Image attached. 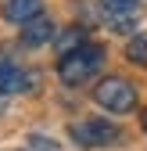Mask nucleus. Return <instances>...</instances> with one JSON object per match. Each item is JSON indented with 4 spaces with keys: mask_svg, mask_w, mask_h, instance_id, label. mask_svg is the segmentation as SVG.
I'll list each match as a JSON object with an SVG mask.
<instances>
[{
    "mask_svg": "<svg viewBox=\"0 0 147 151\" xmlns=\"http://www.w3.org/2000/svg\"><path fill=\"white\" fill-rule=\"evenodd\" d=\"M104 65V47L101 43H79V47H72L61 54V65H58V76H61V83L65 86H79L86 83L90 76H97V68Z\"/></svg>",
    "mask_w": 147,
    "mask_h": 151,
    "instance_id": "f257e3e1",
    "label": "nucleus"
},
{
    "mask_svg": "<svg viewBox=\"0 0 147 151\" xmlns=\"http://www.w3.org/2000/svg\"><path fill=\"white\" fill-rule=\"evenodd\" d=\"M93 97H97V104L108 108V111H133V108H136V86H133L129 79H122V76H108V79L97 83Z\"/></svg>",
    "mask_w": 147,
    "mask_h": 151,
    "instance_id": "f03ea898",
    "label": "nucleus"
},
{
    "mask_svg": "<svg viewBox=\"0 0 147 151\" xmlns=\"http://www.w3.org/2000/svg\"><path fill=\"white\" fill-rule=\"evenodd\" d=\"M72 140L83 144V147H111L122 133H118V126L115 122H108V119H83V122H72Z\"/></svg>",
    "mask_w": 147,
    "mask_h": 151,
    "instance_id": "7ed1b4c3",
    "label": "nucleus"
},
{
    "mask_svg": "<svg viewBox=\"0 0 147 151\" xmlns=\"http://www.w3.org/2000/svg\"><path fill=\"white\" fill-rule=\"evenodd\" d=\"M29 86H32V76L22 65L11 58H0V93H25Z\"/></svg>",
    "mask_w": 147,
    "mask_h": 151,
    "instance_id": "20e7f679",
    "label": "nucleus"
},
{
    "mask_svg": "<svg viewBox=\"0 0 147 151\" xmlns=\"http://www.w3.org/2000/svg\"><path fill=\"white\" fill-rule=\"evenodd\" d=\"M54 36H58V29H54V22H50V18H43V11L36 14V18H29V22H22V40H25L29 47L50 43Z\"/></svg>",
    "mask_w": 147,
    "mask_h": 151,
    "instance_id": "39448f33",
    "label": "nucleus"
},
{
    "mask_svg": "<svg viewBox=\"0 0 147 151\" xmlns=\"http://www.w3.org/2000/svg\"><path fill=\"white\" fill-rule=\"evenodd\" d=\"M101 7L108 11V18L118 25V32H126L133 25V18H136V7H140V0H101Z\"/></svg>",
    "mask_w": 147,
    "mask_h": 151,
    "instance_id": "423d86ee",
    "label": "nucleus"
},
{
    "mask_svg": "<svg viewBox=\"0 0 147 151\" xmlns=\"http://www.w3.org/2000/svg\"><path fill=\"white\" fill-rule=\"evenodd\" d=\"M43 11V0H4V18L7 22H29Z\"/></svg>",
    "mask_w": 147,
    "mask_h": 151,
    "instance_id": "0eeeda50",
    "label": "nucleus"
},
{
    "mask_svg": "<svg viewBox=\"0 0 147 151\" xmlns=\"http://www.w3.org/2000/svg\"><path fill=\"white\" fill-rule=\"evenodd\" d=\"M126 58H129L133 65H147V32H140V36H133V40H129Z\"/></svg>",
    "mask_w": 147,
    "mask_h": 151,
    "instance_id": "6e6552de",
    "label": "nucleus"
},
{
    "mask_svg": "<svg viewBox=\"0 0 147 151\" xmlns=\"http://www.w3.org/2000/svg\"><path fill=\"white\" fill-rule=\"evenodd\" d=\"M83 40H86V36H83V29H68V32L61 36V40H58V50L65 54V50H72V47H79Z\"/></svg>",
    "mask_w": 147,
    "mask_h": 151,
    "instance_id": "1a4fd4ad",
    "label": "nucleus"
},
{
    "mask_svg": "<svg viewBox=\"0 0 147 151\" xmlns=\"http://www.w3.org/2000/svg\"><path fill=\"white\" fill-rule=\"evenodd\" d=\"M29 144H32V151H58V144H54V140H43V137H32Z\"/></svg>",
    "mask_w": 147,
    "mask_h": 151,
    "instance_id": "9d476101",
    "label": "nucleus"
},
{
    "mask_svg": "<svg viewBox=\"0 0 147 151\" xmlns=\"http://www.w3.org/2000/svg\"><path fill=\"white\" fill-rule=\"evenodd\" d=\"M143 129H147V111H143Z\"/></svg>",
    "mask_w": 147,
    "mask_h": 151,
    "instance_id": "9b49d317",
    "label": "nucleus"
}]
</instances>
